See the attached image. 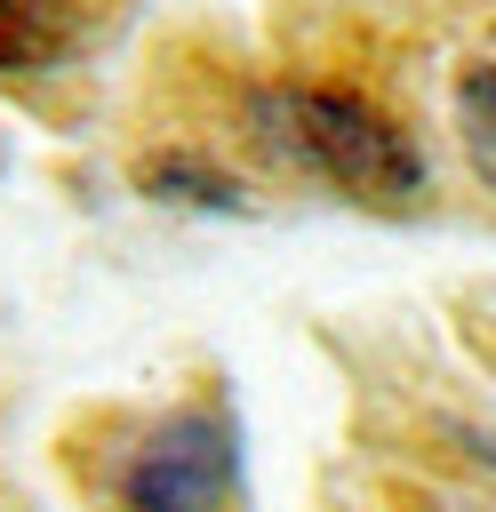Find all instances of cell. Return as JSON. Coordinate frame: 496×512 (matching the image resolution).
I'll return each instance as SVG.
<instances>
[{
	"mask_svg": "<svg viewBox=\"0 0 496 512\" xmlns=\"http://www.w3.org/2000/svg\"><path fill=\"white\" fill-rule=\"evenodd\" d=\"M112 24V0H0V88L72 72Z\"/></svg>",
	"mask_w": 496,
	"mask_h": 512,
	"instance_id": "cell-3",
	"label": "cell"
},
{
	"mask_svg": "<svg viewBox=\"0 0 496 512\" xmlns=\"http://www.w3.org/2000/svg\"><path fill=\"white\" fill-rule=\"evenodd\" d=\"M448 104H456V144H464L472 176L496 192V56H488V64H464Z\"/></svg>",
	"mask_w": 496,
	"mask_h": 512,
	"instance_id": "cell-4",
	"label": "cell"
},
{
	"mask_svg": "<svg viewBox=\"0 0 496 512\" xmlns=\"http://www.w3.org/2000/svg\"><path fill=\"white\" fill-rule=\"evenodd\" d=\"M464 344L496 368V296H464Z\"/></svg>",
	"mask_w": 496,
	"mask_h": 512,
	"instance_id": "cell-6",
	"label": "cell"
},
{
	"mask_svg": "<svg viewBox=\"0 0 496 512\" xmlns=\"http://www.w3.org/2000/svg\"><path fill=\"white\" fill-rule=\"evenodd\" d=\"M248 136H256L272 160H288L296 176H312V184H328V192H344V200H360V208H408V200L424 192V152H416V136H408L384 104H368V96H352V88L264 80V88L248 96Z\"/></svg>",
	"mask_w": 496,
	"mask_h": 512,
	"instance_id": "cell-1",
	"label": "cell"
},
{
	"mask_svg": "<svg viewBox=\"0 0 496 512\" xmlns=\"http://www.w3.org/2000/svg\"><path fill=\"white\" fill-rule=\"evenodd\" d=\"M144 184L168 192V200H200V208H232L240 200V184L216 176V168H200V160H144Z\"/></svg>",
	"mask_w": 496,
	"mask_h": 512,
	"instance_id": "cell-5",
	"label": "cell"
},
{
	"mask_svg": "<svg viewBox=\"0 0 496 512\" xmlns=\"http://www.w3.org/2000/svg\"><path fill=\"white\" fill-rule=\"evenodd\" d=\"M240 488V424L216 400H184L136 432L112 472L120 512H224Z\"/></svg>",
	"mask_w": 496,
	"mask_h": 512,
	"instance_id": "cell-2",
	"label": "cell"
}]
</instances>
